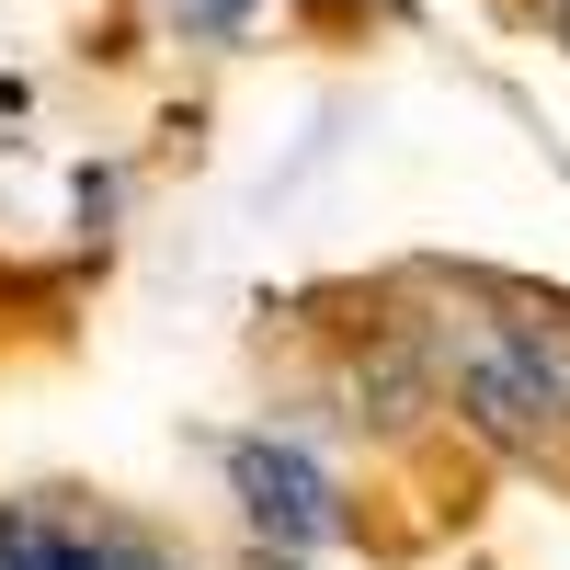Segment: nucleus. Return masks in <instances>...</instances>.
Segmentation results:
<instances>
[{
    "label": "nucleus",
    "mask_w": 570,
    "mask_h": 570,
    "mask_svg": "<svg viewBox=\"0 0 570 570\" xmlns=\"http://www.w3.org/2000/svg\"><path fill=\"white\" fill-rule=\"evenodd\" d=\"M240 491H252L263 525H285L297 548H308V537H331V502H320V480H308L297 456H263V445H252V456H240Z\"/></svg>",
    "instance_id": "1"
},
{
    "label": "nucleus",
    "mask_w": 570,
    "mask_h": 570,
    "mask_svg": "<svg viewBox=\"0 0 570 570\" xmlns=\"http://www.w3.org/2000/svg\"><path fill=\"white\" fill-rule=\"evenodd\" d=\"M354 400H376V422H411V400H422V354L389 343L376 365H354Z\"/></svg>",
    "instance_id": "2"
},
{
    "label": "nucleus",
    "mask_w": 570,
    "mask_h": 570,
    "mask_svg": "<svg viewBox=\"0 0 570 570\" xmlns=\"http://www.w3.org/2000/svg\"><path fill=\"white\" fill-rule=\"evenodd\" d=\"M23 513H35V502H12V513H0V570H35V548H23Z\"/></svg>",
    "instance_id": "3"
},
{
    "label": "nucleus",
    "mask_w": 570,
    "mask_h": 570,
    "mask_svg": "<svg viewBox=\"0 0 570 570\" xmlns=\"http://www.w3.org/2000/svg\"><path fill=\"white\" fill-rule=\"evenodd\" d=\"M126 570H183V559H160V548H137V559H126Z\"/></svg>",
    "instance_id": "4"
},
{
    "label": "nucleus",
    "mask_w": 570,
    "mask_h": 570,
    "mask_svg": "<svg viewBox=\"0 0 570 570\" xmlns=\"http://www.w3.org/2000/svg\"><path fill=\"white\" fill-rule=\"evenodd\" d=\"M548 12H559V35H570V0H548Z\"/></svg>",
    "instance_id": "5"
},
{
    "label": "nucleus",
    "mask_w": 570,
    "mask_h": 570,
    "mask_svg": "<svg viewBox=\"0 0 570 570\" xmlns=\"http://www.w3.org/2000/svg\"><path fill=\"white\" fill-rule=\"evenodd\" d=\"M274 570H308V559H274Z\"/></svg>",
    "instance_id": "6"
}]
</instances>
